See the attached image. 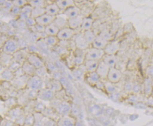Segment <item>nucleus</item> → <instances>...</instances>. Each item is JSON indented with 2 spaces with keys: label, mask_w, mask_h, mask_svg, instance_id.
I'll list each match as a JSON object with an SVG mask.
<instances>
[{
  "label": "nucleus",
  "mask_w": 153,
  "mask_h": 126,
  "mask_svg": "<svg viewBox=\"0 0 153 126\" xmlns=\"http://www.w3.org/2000/svg\"><path fill=\"white\" fill-rule=\"evenodd\" d=\"M99 61L85 60L84 66L87 73L95 72L97 68Z\"/></svg>",
  "instance_id": "obj_29"
},
{
  "label": "nucleus",
  "mask_w": 153,
  "mask_h": 126,
  "mask_svg": "<svg viewBox=\"0 0 153 126\" xmlns=\"http://www.w3.org/2000/svg\"><path fill=\"white\" fill-rule=\"evenodd\" d=\"M83 18L84 17L82 16L79 15L74 19H69L68 20V27L73 30L80 28Z\"/></svg>",
  "instance_id": "obj_25"
},
{
  "label": "nucleus",
  "mask_w": 153,
  "mask_h": 126,
  "mask_svg": "<svg viewBox=\"0 0 153 126\" xmlns=\"http://www.w3.org/2000/svg\"><path fill=\"white\" fill-rule=\"evenodd\" d=\"M85 59L84 57H82L80 56H76L74 54L71 58V62L72 64L76 66H81L85 62Z\"/></svg>",
  "instance_id": "obj_44"
},
{
  "label": "nucleus",
  "mask_w": 153,
  "mask_h": 126,
  "mask_svg": "<svg viewBox=\"0 0 153 126\" xmlns=\"http://www.w3.org/2000/svg\"><path fill=\"white\" fill-rule=\"evenodd\" d=\"M44 116L47 118L53 120L55 122H57L60 118V115L57 113L56 111L54 108L51 107H46L44 111L42 112Z\"/></svg>",
  "instance_id": "obj_18"
},
{
  "label": "nucleus",
  "mask_w": 153,
  "mask_h": 126,
  "mask_svg": "<svg viewBox=\"0 0 153 126\" xmlns=\"http://www.w3.org/2000/svg\"><path fill=\"white\" fill-rule=\"evenodd\" d=\"M28 4L33 8H45L46 6V2L44 0H29L28 1Z\"/></svg>",
  "instance_id": "obj_39"
},
{
  "label": "nucleus",
  "mask_w": 153,
  "mask_h": 126,
  "mask_svg": "<svg viewBox=\"0 0 153 126\" xmlns=\"http://www.w3.org/2000/svg\"><path fill=\"white\" fill-rule=\"evenodd\" d=\"M36 44L38 48L39 54L48 57L52 51V49L45 44L42 39H39L36 42Z\"/></svg>",
  "instance_id": "obj_20"
},
{
  "label": "nucleus",
  "mask_w": 153,
  "mask_h": 126,
  "mask_svg": "<svg viewBox=\"0 0 153 126\" xmlns=\"http://www.w3.org/2000/svg\"><path fill=\"white\" fill-rule=\"evenodd\" d=\"M34 123V117L33 114L25 115L24 126H33Z\"/></svg>",
  "instance_id": "obj_47"
},
{
  "label": "nucleus",
  "mask_w": 153,
  "mask_h": 126,
  "mask_svg": "<svg viewBox=\"0 0 153 126\" xmlns=\"http://www.w3.org/2000/svg\"><path fill=\"white\" fill-rule=\"evenodd\" d=\"M75 34V30L66 27L60 29L57 37L59 41H69L74 37Z\"/></svg>",
  "instance_id": "obj_7"
},
{
  "label": "nucleus",
  "mask_w": 153,
  "mask_h": 126,
  "mask_svg": "<svg viewBox=\"0 0 153 126\" xmlns=\"http://www.w3.org/2000/svg\"><path fill=\"white\" fill-rule=\"evenodd\" d=\"M29 54V52L28 50L27 47L21 48L13 54V60L18 62L22 66V64L26 60Z\"/></svg>",
  "instance_id": "obj_11"
},
{
  "label": "nucleus",
  "mask_w": 153,
  "mask_h": 126,
  "mask_svg": "<svg viewBox=\"0 0 153 126\" xmlns=\"http://www.w3.org/2000/svg\"><path fill=\"white\" fill-rule=\"evenodd\" d=\"M47 78L44 80L46 88H48L55 93L62 90L63 88L60 80L52 78L48 79Z\"/></svg>",
  "instance_id": "obj_9"
},
{
  "label": "nucleus",
  "mask_w": 153,
  "mask_h": 126,
  "mask_svg": "<svg viewBox=\"0 0 153 126\" xmlns=\"http://www.w3.org/2000/svg\"><path fill=\"white\" fill-rule=\"evenodd\" d=\"M122 77V73L120 71L115 67L109 68L107 77V80L112 84H117Z\"/></svg>",
  "instance_id": "obj_8"
},
{
  "label": "nucleus",
  "mask_w": 153,
  "mask_h": 126,
  "mask_svg": "<svg viewBox=\"0 0 153 126\" xmlns=\"http://www.w3.org/2000/svg\"><path fill=\"white\" fill-rule=\"evenodd\" d=\"M45 9V13L52 16H57L60 14L61 11L56 2L46 5Z\"/></svg>",
  "instance_id": "obj_23"
},
{
  "label": "nucleus",
  "mask_w": 153,
  "mask_h": 126,
  "mask_svg": "<svg viewBox=\"0 0 153 126\" xmlns=\"http://www.w3.org/2000/svg\"><path fill=\"white\" fill-rule=\"evenodd\" d=\"M76 120L71 115L61 116L56 122L57 126H75Z\"/></svg>",
  "instance_id": "obj_12"
},
{
  "label": "nucleus",
  "mask_w": 153,
  "mask_h": 126,
  "mask_svg": "<svg viewBox=\"0 0 153 126\" xmlns=\"http://www.w3.org/2000/svg\"><path fill=\"white\" fill-rule=\"evenodd\" d=\"M12 3L13 5L15 6L22 8L23 7L28 4V1H26V0H15V1H12Z\"/></svg>",
  "instance_id": "obj_51"
},
{
  "label": "nucleus",
  "mask_w": 153,
  "mask_h": 126,
  "mask_svg": "<svg viewBox=\"0 0 153 126\" xmlns=\"http://www.w3.org/2000/svg\"><path fill=\"white\" fill-rule=\"evenodd\" d=\"M120 49V45L117 42H108L103 49L105 54L108 55H114Z\"/></svg>",
  "instance_id": "obj_14"
},
{
  "label": "nucleus",
  "mask_w": 153,
  "mask_h": 126,
  "mask_svg": "<svg viewBox=\"0 0 153 126\" xmlns=\"http://www.w3.org/2000/svg\"><path fill=\"white\" fill-rule=\"evenodd\" d=\"M33 115L34 117V123L33 126H44L47 118L44 116L43 114L41 113L34 112Z\"/></svg>",
  "instance_id": "obj_28"
},
{
  "label": "nucleus",
  "mask_w": 153,
  "mask_h": 126,
  "mask_svg": "<svg viewBox=\"0 0 153 126\" xmlns=\"http://www.w3.org/2000/svg\"><path fill=\"white\" fill-rule=\"evenodd\" d=\"M70 95L67 94L65 90L64 89L62 90L55 93V98L62 101H66L70 102L69 98Z\"/></svg>",
  "instance_id": "obj_40"
},
{
  "label": "nucleus",
  "mask_w": 153,
  "mask_h": 126,
  "mask_svg": "<svg viewBox=\"0 0 153 126\" xmlns=\"http://www.w3.org/2000/svg\"><path fill=\"white\" fill-rule=\"evenodd\" d=\"M30 76L25 75L19 77H14L12 81H13V85L19 90H23L26 89L27 81L29 79Z\"/></svg>",
  "instance_id": "obj_10"
},
{
  "label": "nucleus",
  "mask_w": 153,
  "mask_h": 126,
  "mask_svg": "<svg viewBox=\"0 0 153 126\" xmlns=\"http://www.w3.org/2000/svg\"><path fill=\"white\" fill-rule=\"evenodd\" d=\"M21 68L25 75L29 76L30 77L35 75L36 68L34 66H33L31 64H30L29 63L27 60L25 61L22 64Z\"/></svg>",
  "instance_id": "obj_27"
},
{
  "label": "nucleus",
  "mask_w": 153,
  "mask_h": 126,
  "mask_svg": "<svg viewBox=\"0 0 153 126\" xmlns=\"http://www.w3.org/2000/svg\"><path fill=\"white\" fill-rule=\"evenodd\" d=\"M32 10L33 8L28 4L21 8V12L19 15L20 20L25 22L26 19L30 18Z\"/></svg>",
  "instance_id": "obj_24"
},
{
  "label": "nucleus",
  "mask_w": 153,
  "mask_h": 126,
  "mask_svg": "<svg viewBox=\"0 0 153 126\" xmlns=\"http://www.w3.org/2000/svg\"><path fill=\"white\" fill-rule=\"evenodd\" d=\"M51 49L52 51H54L60 57L61 56H64V55L67 56V55L70 54V51L66 49V48L58 46V45H56L53 48Z\"/></svg>",
  "instance_id": "obj_37"
},
{
  "label": "nucleus",
  "mask_w": 153,
  "mask_h": 126,
  "mask_svg": "<svg viewBox=\"0 0 153 126\" xmlns=\"http://www.w3.org/2000/svg\"><path fill=\"white\" fill-rule=\"evenodd\" d=\"M109 68L102 60L99 61L97 68L95 72L97 73L100 79L106 80Z\"/></svg>",
  "instance_id": "obj_16"
},
{
  "label": "nucleus",
  "mask_w": 153,
  "mask_h": 126,
  "mask_svg": "<svg viewBox=\"0 0 153 126\" xmlns=\"http://www.w3.org/2000/svg\"><path fill=\"white\" fill-rule=\"evenodd\" d=\"M48 69L46 68V66H45L43 67L39 68V69H36L35 75L44 80L48 77Z\"/></svg>",
  "instance_id": "obj_41"
},
{
  "label": "nucleus",
  "mask_w": 153,
  "mask_h": 126,
  "mask_svg": "<svg viewBox=\"0 0 153 126\" xmlns=\"http://www.w3.org/2000/svg\"><path fill=\"white\" fill-rule=\"evenodd\" d=\"M104 86V89L108 93L113 94L116 91V87L111 82L108 81H105L103 83Z\"/></svg>",
  "instance_id": "obj_45"
},
{
  "label": "nucleus",
  "mask_w": 153,
  "mask_h": 126,
  "mask_svg": "<svg viewBox=\"0 0 153 126\" xmlns=\"http://www.w3.org/2000/svg\"><path fill=\"white\" fill-rule=\"evenodd\" d=\"M82 65L79 66V68L74 69L72 71V75L77 80H80L83 77V75L85 72H87L85 70H84L82 68Z\"/></svg>",
  "instance_id": "obj_42"
},
{
  "label": "nucleus",
  "mask_w": 153,
  "mask_h": 126,
  "mask_svg": "<svg viewBox=\"0 0 153 126\" xmlns=\"http://www.w3.org/2000/svg\"><path fill=\"white\" fill-rule=\"evenodd\" d=\"M14 77H19L24 75H25V74L22 68L21 67V68L18 69V70L16 71V72H15L14 73Z\"/></svg>",
  "instance_id": "obj_58"
},
{
  "label": "nucleus",
  "mask_w": 153,
  "mask_h": 126,
  "mask_svg": "<svg viewBox=\"0 0 153 126\" xmlns=\"http://www.w3.org/2000/svg\"><path fill=\"white\" fill-rule=\"evenodd\" d=\"M13 60V55H9L2 51L0 52V64L3 66V67L8 68Z\"/></svg>",
  "instance_id": "obj_26"
},
{
  "label": "nucleus",
  "mask_w": 153,
  "mask_h": 126,
  "mask_svg": "<svg viewBox=\"0 0 153 126\" xmlns=\"http://www.w3.org/2000/svg\"><path fill=\"white\" fill-rule=\"evenodd\" d=\"M19 49L20 47L18 40L14 38H10L5 42L1 51L6 54L13 55Z\"/></svg>",
  "instance_id": "obj_2"
},
{
  "label": "nucleus",
  "mask_w": 153,
  "mask_h": 126,
  "mask_svg": "<svg viewBox=\"0 0 153 126\" xmlns=\"http://www.w3.org/2000/svg\"><path fill=\"white\" fill-rule=\"evenodd\" d=\"M61 11L64 10L67 8L75 5V2L73 0H58L56 2Z\"/></svg>",
  "instance_id": "obj_30"
},
{
  "label": "nucleus",
  "mask_w": 153,
  "mask_h": 126,
  "mask_svg": "<svg viewBox=\"0 0 153 126\" xmlns=\"http://www.w3.org/2000/svg\"><path fill=\"white\" fill-rule=\"evenodd\" d=\"M55 98V92L47 88H44L38 92L37 99L45 102H51Z\"/></svg>",
  "instance_id": "obj_6"
},
{
  "label": "nucleus",
  "mask_w": 153,
  "mask_h": 126,
  "mask_svg": "<svg viewBox=\"0 0 153 126\" xmlns=\"http://www.w3.org/2000/svg\"><path fill=\"white\" fill-rule=\"evenodd\" d=\"M50 103V107L54 108L60 116L71 114V104L70 102L62 101L55 98Z\"/></svg>",
  "instance_id": "obj_1"
},
{
  "label": "nucleus",
  "mask_w": 153,
  "mask_h": 126,
  "mask_svg": "<svg viewBox=\"0 0 153 126\" xmlns=\"http://www.w3.org/2000/svg\"><path fill=\"white\" fill-rule=\"evenodd\" d=\"M45 13V8H41V7L33 8L32 12H31V18L36 19L44 14Z\"/></svg>",
  "instance_id": "obj_36"
},
{
  "label": "nucleus",
  "mask_w": 153,
  "mask_h": 126,
  "mask_svg": "<svg viewBox=\"0 0 153 126\" xmlns=\"http://www.w3.org/2000/svg\"><path fill=\"white\" fill-rule=\"evenodd\" d=\"M105 55L104 51L102 49H99L94 48H90L85 56V60L100 61Z\"/></svg>",
  "instance_id": "obj_4"
},
{
  "label": "nucleus",
  "mask_w": 153,
  "mask_h": 126,
  "mask_svg": "<svg viewBox=\"0 0 153 126\" xmlns=\"http://www.w3.org/2000/svg\"><path fill=\"white\" fill-rule=\"evenodd\" d=\"M8 39L7 36L6 35H2L1 37H0V51L1 50L3 44Z\"/></svg>",
  "instance_id": "obj_59"
},
{
  "label": "nucleus",
  "mask_w": 153,
  "mask_h": 126,
  "mask_svg": "<svg viewBox=\"0 0 153 126\" xmlns=\"http://www.w3.org/2000/svg\"><path fill=\"white\" fill-rule=\"evenodd\" d=\"M25 115H24L16 120V122H18L19 126H24L25 121Z\"/></svg>",
  "instance_id": "obj_57"
},
{
  "label": "nucleus",
  "mask_w": 153,
  "mask_h": 126,
  "mask_svg": "<svg viewBox=\"0 0 153 126\" xmlns=\"http://www.w3.org/2000/svg\"><path fill=\"white\" fill-rule=\"evenodd\" d=\"M2 35H3V34H2V33H1V31L0 30V37H1Z\"/></svg>",
  "instance_id": "obj_62"
},
{
  "label": "nucleus",
  "mask_w": 153,
  "mask_h": 126,
  "mask_svg": "<svg viewBox=\"0 0 153 126\" xmlns=\"http://www.w3.org/2000/svg\"><path fill=\"white\" fill-rule=\"evenodd\" d=\"M150 79H148L146 81V83L145 87V90L146 93L147 94H150V92L151 93L152 88L151 87V81H150Z\"/></svg>",
  "instance_id": "obj_53"
},
{
  "label": "nucleus",
  "mask_w": 153,
  "mask_h": 126,
  "mask_svg": "<svg viewBox=\"0 0 153 126\" xmlns=\"http://www.w3.org/2000/svg\"><path fill=\"white\" fill-rule=\"evenodd\" d=\"M93 23L94 20L93 19L90 17H85L83 18L80 28L83 32L91 30L93 26Z\"/></svg>",
  "instance_id": "obj_34"
},
{
  "label": "nucleus",
  "mask_w": 153,
  "mask_h": 126,
  "mask_svg": "<svg viewBox=\"0 0 153 126\" xmlns=\"http://www.w3.org/2000/svg\"><path fill=\"white\" fill-rule=\"evenodd\" d=\"M21 8H19L18 7L13 5L10 10L11 13L14 15H18L19 16L20 13L21 12Z\"/></svg>",
  "instance_id": "obj_55"
},
{
  "label": "nucleus",
  "mask_w": 153,
  "mask_h": 126,
  "mask_svg": "<svg viewBox=\"0 0 153 126\" xmlns=\"http://www.w3.org/2000/svg\"><path fill=\"white\" fill-rule=\"evenodd\" d=\"M59 30L60 29L57 26L52 23L45 26L44 33L47 36H56Z\"/></svg>",
  "instance_id": "obj_31"
},
{
  "label": "nucleus",
  "mask_w": 153,
  "mask_h": 126,
  "mask_svg": "<svg viewBox=\"0 0 153 126\" xmlns=\"http://www.w3.org/2000/svg\"><path fill=\"white\" fill-rule=\"evenodd\" d=\"M45 66L48 71L51 72V73L59 71L54 63L48 61L47 62H45Z\"/></svg>",
  "instance_id": "obj_50"
},
{
  "label": "nucleus",
  "mask_w": 153,
  "mask_h": 126,
  "mask_svg": "<svg viewBox=\"0 0 153 126\" xmlns=\"http://www.w3.org/2000/svg\"><path fill=\"white\" fill-rule=\"evenodd\" d=\"M36 100H31L25 107H23L25 115L33 114L34 112V107H35Z\"/></svg>",
  "instance_id": "obj_35"
},
{
  "label": "nucleus",
  "mask_w": 153,
  "mask_h": 126,
  "mask_svg": "<svg viewBox=\"0 0 153 126\" xmlns=\"http://www.w3.org/2000/svg\"><path fill=\"white\" fill-rule=\"evenodd\" d=\"M85 79L88 84L92 86H95L101 79L96 72H93L87 73Z\"/></svg>",
  "instance_id": "obj_32"
},
{
  "label": "nucleus",
  "mask_w": 153,
  "mask_h": 126,
  "mask_svg": "<svg viewBox=\"0 0 153 126\" xmlns=\"http://www.w3.org/2000/svg\"><path fill=\"white\" fill-rule=\"evenodd\" d=\"M76 49L85 51V49L88 48L89 45L85 39L83 33H79L76 36L74 40Z\"/></svg>",
  "instance_id": "obj_13"
},
{
  "label": "nucleus",
  "mask_w": 153,
  "mask_h": 126,
  "mask_svg": "<svg viewBox=\"0 0 153 126\" xmlns=\"http://www.w3.org/2000/svg\"><path fill=\"white\" fill-rule=\"evenodd\" d=\"M140 87L139 85L134 86L132 88V90L135 92V93H138L140 92Z\"/></svg>",
  "instance_id": "obj_61"
},
{
  "label": "nucleus",
  "mask_w": 153,
  "mask_h": 126,
  "mask_svg": "<svg viewBox=\"0 0 153 126\" xmlns=\"http://www.w3.org/2000/svg\"><path fill=\"white\" fill-rule=\"evenodd\" d=\"M21 66H21V64L19 63L18 62L14 60H13L11 63L9 65L8 68L10 71H11L12 72L14 73L15 72L18 70V69L21 68Z\"/></svg>",
  "instance_id": "obj_48"
},
{
  "label": "nucleus",
  "mask_w": 153,
  "mask_h": 126,
  "mask_svg": "<svg viewBox=\"0 0 153 126\" xmlns=\"http://www.w3.org/2000/svg\"><path fill=\"white\" fill-rule=\"evenodd\" d=\"M102 60L108 66L109 68L115 67V66L119 62V57L116 55H108L105 54L103 57Z\"/></svg>",
  "instance_id": "obj_21"
},
{
  "label": "nucleus",
  "mask_w": 153,
  "mask_h": 126,
  "mask_svg": "<svg viewBox=\"0 0 153 126\" xmlns=\"http://www.w3.org/2000/svg\"><path fill=\"white\" fill-rule=\"evenodd\" d=\"M68 19L63 13H60L56 16L53 23L59 29H61L63 28L68 27Z\"/></svg>",
  "instance_id": "obj_15"
},
{
  "label": "nucleus",
  "mask_w": 153,
  "mask_h": 126,
  "mask_svg": "<svg viewBox=\"0 0 153 126\" xmlns=\"http://www.w3.org/2000/svg\"><path fill=\"white\" fill-rule=\"evenodd\" d=\"M42 40L45 44L51 49L57 45L59 41L56 36H47Z\"/></svg>",
  "instance_id": "obj_33"
},
{
  "label": "nucleus",
  "mask_w": 153,
  "mask_h": 126,
  "mask_svg": "<svg viewBox=\"0 0 153 126\" xmlns=\"http://www.w3.org/2000/svg\"><path fill=\"white\" fill-rule=\"evenodd\" d=\"M44 88L46 87L44 80L36 75L30 77L26 86V88L38 92Z\"/></svg>",
  "instance_id": "obj_3"
},
{
  "label": "nucleus",
  "mask_w": 153,
  "mask_h": 126,
  "mask_svg": "<svg viewBox=\"0 0 153 126\" xmlns=\"http://www.w3.org/2000/svg\"><path fill=\"white\" fill-rule=\"evenodd\" d=\"M44 126H57V123L55 121L48 118L47 120L45 122Z\"/></svg>",
  "instance_id": "obj_56"
},
{
  "label": "nucleus",
  "mask_w": 153,
  "mask_h": 126,
  "mask_svg": "<svg viewBox=\"0 0 153 126\" xmlns=\"http://www.w3.org/2000/svg\"><path fill=\"white\" fill-rule=\"evenodd\" d=\"M2 78L5 81H12L14 78V75L11 71H10L8 68L4 70L1 75Z\"/></svg>",
  "instance_id": "obj_43"
},
{
  "label": "nucleus",
  "mask_w": 153,
  "mask_h": 126,
  "mask_svg": "<svg viewBox=\"0 0 153 126\" xmlns=\"http://www.w3.org/2000/svg\"><path fill=\"white\" fill-rule=\"evenodd\" d=\"M81 10L78 7L73 6L66 9L63 11V14L66 16V18L69 19H74L76 16L80 15Z\"/></svg>",
  "instance_id": "obj_19"
},
{
  "label": "nucleus",
  "mask_w": 153,
  "mask_h": 126,
  "mask_svg": "<svg viewBox=\"0 0 153 126\" xmlns=\"http://www.w3.org/2000/svg\"><path fill=\"white\" fill-rule=\"evenodd\" d=\"M46 107L45 104L42 102V101L37 99L34 107V112L42 113V112L44 111Z\"/></svg>",
  "instance_id": "obj_46"
},
{
  "label": "nucleus",
  "mask_w": 153,
  "mask_h": 126,
  "mask_svg": "<svg viewBox=\"0 0 153 126\" xmlns=\"http://www.w3.org/2000/svg\"><path fill=\"white\" fill-rule=\"evenodd\" d=\"M55 18L56 16H52L45 13L43 15L35 19V21L37 24L39 25L42 26H46L52 23Z\"/></svg>",
  "instance_id": "obj_17"
},
{
  "label": "nucleus",
  "mask_w": 153,
  "mask_h": 126,
  "mask_svg": "<svg viewBox=\"0 0 153 126\" xmlns=\"http://www.w3.org/2000/svg\"><path fill=\"white\" fill-rule=\"evenodd\" d=\"M108 42V41L103 38L100 35H97L95 36V39L92 43V45L93 48L103 50Z\"/></svg>",
  "instance_id": "obj_22"
},
{
  "label": "nucleus",
  "mask_w": 153,
  "mask_h": 126,
  "mask_svg": "<svg viewBox=\"0 0 153 126\" xmlns=\"http://www.w3.org/2000/svg\"><path fill=\"white\" fill-rule=\"evenodd\" d=\"M25 25L26 26H27L28 28H31L32 26H34L35 25H36V21H35V19H33V18H28L27 19H26L25 21Z\"/></svg>",
  "instance_id": "obj_52"
},
{
  "label": "nucleus",
  "mask_w": 153,
  "mask_h": 126,
  "mask_svg": "<svg viewBox=\"0 0 153 126\" xmlns=\"http://www.w3.org/2000/svg\"><path fill=\"white\" fill-rule=\"evenodd\" d=\"M133 86L131 85V84H126V85H125V89H126V91H131V90H132V88H133Z\"/></svg>",
  "instance_id": "obj_60"
},
{
  "label": "nucleus",
  "mask_w": 153,
  "mask_h": 126,
  "mask_svg": "<svg viewBox=\"0 0 153 126\" xmlns=\"http://www.w3.org/2000/svg\"><path fill=\"white\" fill-rule=\"evenodd\" d=\"M83 33L84 37L89 45L92 44L96 36L94 33L91 30H90L88 31H84Z\"/></svg>",
  "instance_id": "obj_38"
},
{
  "label": "nucleus",
  "mask_w": 153,
  "mask_h": 126,
  "mask_svg": "<svg viewBox=\"0 0 153 126\" xmlns=\"http://www.w3.org/2000/svg\"><path fill=\"white\" fill-rule=\"evenodd\" d=\"M45 27V26H42V25L36 24V25H35L34 26H32V27L29 28L30 29L31 32H32V33L37 34V33L44 32Z\"/></svg>",
  "instance_id": "obj_49"
},
{
  "label": "nucleus",
  "mask_w": 153,
  "mask_h": 126,
  "mask_svg": "<svg viewBox=\"0 0 153 126\" xmlns=\"http://www.w3.org/2000/svg\"><path fill=\"white\" fill-rule=\"evenodd\" d=\"M30 64L34 66L36 69L45 66V62L39 55L36 53H29L26 59Z\"/></svg>",
  "instance_id": "obj_5"
},
{
  "label": "nucleus",
  "mask_w": 153,
  "mask_h": 126,
  "mask_svg": "<svg viewBox=\"0 0 153 126\" xmlns=\"http://www.w3.org/2000/svg\"><path fill=\"white\" fill-rule=\"evenodd\" d=\"M101 37L106 40L107 41H108L110 40L111 39L112 37L111 34H109V32H107V31H103L101 34V35H100Z\"/></svg>",
  "instance_id": "obj_54"
}]
</instances>
